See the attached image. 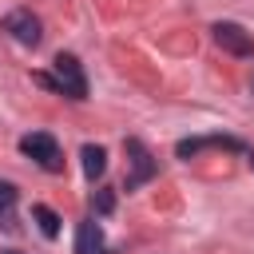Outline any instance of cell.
Wrapping results in <instances>:
<instances>
[{
  "label": "cell",
  "instance_id": "obj_1",
  "mask_svg": "<svg viewBox=\"0 0 254 254\" xmlns=\"http://www.w3.org/2000/svg\"><path fill=\"white\" fill-rule=\"evenodd\" d=\"M123 151H127V163H131V171H127V179H123V190L131 194V190H139L143 183H151L155 175H159V159L147 151V143L143 139H123Z\"/></svg>",
  "mask_w": 254,
  "mask_h": 254
},
{
  "label": "cell",
  "instance_id": "obj_2",
  "mask_svg": "<svg viewBox=\"0 0 254 254\" xmlns=\"http://www.w3.org/2000/svg\"><path fill=\"white\" fill-rule=\"evenodd\" d=\"M52 79H56L60 95H67V99H87V75H83V64H79L71 52H56V60H52Z\"/></svg>",
  "mask_w": 254,
  "mask_h": 254
},
{
  "label": "cell",
  "instance_id": "obj_3",
  "mask_svg": "<svg viewBox=\"0 0 254 254\" xmlns=\"http://www.w3.org/2000/svg\"><path fill=\"white\" fill-rule=\"evenodd\" d=\"M20 151H24L32 163H40L48 175H60V171H64V159H60V143H56L48 131H32V135H24V139H20Z\"/></svg>",
  "mask_w": 254,
  "mask_h": 254
},
{
  "label": "cell",
  "instance_id": "obj_4",
  "mask_svg": "<svg viewBox=\"0 0 254 254\" xmlns=\"http://www.w3.org/2000/svg\"><path fill=\"white\" fill-rule=\"evenodd\" d=\"M210 36H214V44H218L222 52H230V56H238V60H254V36H250L242 24L218 20V24H210Z\"/></svg>",
  "mask_w": 254,
  "mask_h": 254
},
{
  "label": "cell",
  "instance_id": "obj_5",
  "mask_svg": "<svg viewBox=\"0 0 254 254\" xmlns=\"http://www.w3.org/2000/svg\"><path fill=\"white\" fill-rule=\"evenodd\" d=\"M4 32H8L20 48H36V44L44 40V24H40V16H32V8H12V12L4 16Z\"/></svg>",
  "mask_w": 254,
  "mask_h": 254
},
{
  "label": "cell",
  "instance_id": "obj_6",
  "mask_svg": "<svg viewBox=\"0 0 254 254\" xmlns=\"http://www.w3.org/2000/svg\"><path fill=\"white\" fill-rule=\"evenodd\" d=\"M210 147L250 155V151H246V143H242V139H234V135H198V139H179V143H175V155H179V159H194L198 151H210Z\"/></svg>",
  "mask_w": 254,
  "mask_h": 254
},
{
  "label": "cell",
  "instance_id": "obj_7",
  "mask_svg": "<svg viewBox=\"0 0 254 254\" xmlns=\"http://www.w3.org/2000/svg\"><path fill=\"white\" fill-rule=\"evenodd\" d=\"M103 250V230L95 218L75 222V254H99Z\"/></svg>",
  "mask_w": 254,
  "mask_h": 254
},
{
  "label": "cell",
  "instance_id": "obj_8",
  "mask_svg": "<svg viewBox=\"0 0 254 254\" xmlns=\"http://www.w3.org/2000/svg\"><path fill=\"white\" fill-rule=\"evenodd\" d=\"M79 163H83V175L95 183V179L107 171V151H103L99 143H83V147H79Z\"/></svg>",
  "mask_w": 254,
  "mask_h": 254
},
{
  "label": "cell",
  "instance_id": "obj_9",
  "mask_svg": "<svg viewBox=\"0 0 254 254\" xmlns=\"http://www.w3.org/2000/svg\"><path fill=\"white\" fill-rule=\"evenodd\" d=\"M16 198H20L16 183H12V179H0V226H4V230H12V226H16V218H12Z\"/></svg>",
  "mask_w": 254,
  "mask_h": 254
},
{
  "label": "cell",
  "instance_id": "obj_10",
  "mask_svg": "<svg viewBox=\"0 0 254 254\" xmlns=\"http://www.w3.org/2000/svg\"><path fill=\"white\" fill-rule=\"evenodd\" d=\"M32 218L40 222V234H44V238H56V234H60V214H56L52 206L36 202V206H32Z\"/></svg>",
  "mask_w": 254,
  "mask_h": 254
},
{
  "label": "cell",
  "instance_id": "obj_11",
  "mask_svg": "<svg viewBox=\"0 0 254 254\" xmlns=\"http://www.w3.org/2000/svg\"><path fill=\"white\" fill-rule=\"evenodd\" d=\"M115 210V190L111 187H99L95 190V214H111Z\"/></svg>",
  "mask_w": 254,
  "mask_h": 254
},
{
  "label": "cell",
  "instance_id": "obj_12",
  "mask_svg": "<svg viewBox=\"0 0 254 254\" xmlns=\"http://www.w3.org/2000/svg\"><path fill=\"white\" fill-rule=\"evenodd\" d=\"M246 159H250V167H254V151H250V155H246Z\"/></svg>",
  "mask_w": 254,
  "mask_h": 254
},
{
  "label": "cell",
  "instance_id": "obj_13",
  "mask_svg": "<svg viewBox=\"0 0 254 254\" xmlns=\"http://www.w3.org/2000/svg\"><path fill=\"white\" fill-rule=\"evenodd\" d=\"M0 254H20V250H0Z\"/></svg>",
  "mask_w": 254,
  "mask_h": 254
}]
</instances>
